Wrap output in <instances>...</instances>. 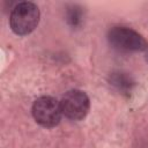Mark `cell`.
Listing matches in <instances>:
<instances>
[{
	"label": "cell",
	"mask_w": 148,
	"mask_h": 148,
	"mask_svg": "<svg viewBox=\"0 0 148 148\" xmlns=\"http://www.w3.org/2000/svg\"><path fill=\"white\" fill-rule=\"evenodd\" d=\"M62 114L71 120H82L90 110L88 95L80 89L68 90L60 101Z\"/></svg>",
	"instance_id": "4"
},
{
	"label": "cell",
	"mask_w": 148,
	"mask_h": 148,
	"mask_svg": "<svg viewBox=\"0 0 148 148\" xmlns=\"http://www.w3.org/2000/svg\"><path fill=\"white\" fill-rule=\"evenodd\" d=\"M145 59H146V61L148 62V49L146 50V54H145Z\"/></svg>",
	"instance_id": "6"
},
{
	"label": "cell",
	"mask_w": 148,
	"mask_h": 148,
	"mask_svg": "<svg viewBox=\"0 0 148 148\" xmlns=\"http://www.w3.org/2000/svg\"><path fill=\"white\" fill-rule=\"evenodd\" d=\"M39 20L40 12L38 6L30 1H23L12 9L9 15V27L15 35L25 36L37 28Z\"/></svg>",
	"instance_id": "1"
},
{
	"label": "cell",
	"mask_w": 148,
	"mask_h": 148,
	"mask_svg": "<svg viewBox=\"0 0 148 148\" xmlns=\"http://www.w3.org/2000/svg\"><path fill=\"white\" fill-rule=\"evenodd\" d=\"M31 113L37 124L45 128L56 127L62 116L60 102L51 96H42L37 98L31 108Z\"/></svg>",
	"instance_id": "3"
},
{
	"label": "cell",
	"mask_w": 148,
	"mask_h": 148,
	"mask_svg": "<svg viewBox=\"0 0 148 148\" xmlns=\"http://www.w3.org/2000/svg\"><path fill=\"white\" fill-rule=\"evenodd\" d=\"M106 37L109 44L121 52H142L148 49L146 38L127 27H112Z\"/></svg>",
	"instance_id": "2"
},
{
	"label": "cell",
	"mask_w": 148,
	"mask_h": 148,
	"mask_svg": "<svg viewBox=\"0 0 148 148\" xmlns=\"http://www.w3.org/2000/svg\"><path fill=\"white\" fill-rule=\"evenodd\" d=\"M111 84L117 87L119 90H125V89L127 90V89L131 88L132 81L124 73H113L112 74V79H111Z\"/></svg>",
	"instance_id": "5"
}]
</instances>
